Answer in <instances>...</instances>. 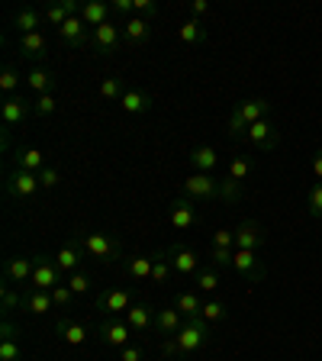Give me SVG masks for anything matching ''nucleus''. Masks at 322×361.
<instances>
[{
  "mask_svg": "<svg viewBox=\"0 0 322 361\" xmlns=\"http://www.w3.org/2000/svg\"><path fill=\"white\" fill-rule=\"evenodd\" d=\"M110 10H113V16H123V23H126L135 16V0H113Z\"/></svg>",
  "mask_w": 322,
  "mask_h": 361,
  "instance_id": "50",
  "label": "nucleus"
},
{
  "mask_svg": "<svg viewBox=\"0 0 322 361\" xmlns=\"http://www.w3.org/2000/svg\"><path fill=\"white\" fill-rule=\"evenodd\" d=\"M120 361H145V345H126V348H120Z\"/></svg>",
  "mask_w": 322,
  "mask_h": 361,
  "instance_id": "53",
  "label": "nucleus"
},
{
  "mask_svg": "<svg viewBox=\"0 0 322 361\" xmlns=\"http://www.w3.org/2000/svg\"><path fill=\"white\" fill-rule=\"evenodd\" d=\"M155 13H158V4H155V0H135V16L151 20Z\"/></svg>",
  "mask_w": 322,
  "mask_h": 361,
  "instance_id": "52",
  "label": "nucleus"
},
{
  "mask_svg": "<svg viewBox=\"0 0 322 361\" xmlns=\"http://www.w3.org/2000/svg\"><path fill=\"white\" fill-rule=\"evenodd\" d=\"M245 139L252 142V149H258V152H274L280 145V129L271 116H264V120H258V123L248 126Z\"/></svg>",
  "mask_w": 322,
  "mask_h": 361,
  "instance_id": "6",
  "label": "nucleus"
},
{
  "mask_svg": "<svg viewBox=\"0 0 322 361\" xmlns=\"http://www.w3.org/2000/svg\"><path fill=\"white\" fill-rule=\"evenodd\" d=\"M151 268H155V255H129L126 258L129 281H151Z\"/></svg>",
  "mask_w": 322,
  "mask_h": 361,
  "instance_id": "31",
  "label": "nucleus"
},
{
  "mask_svg": "<svg viewBox=\"0 0 322 361\" xmlns=\"http://www.w3.org/2000/svg\"><path fill=\"white\" fill-rule=\"evenodd\" d=\"M219 194V178H213V174H190L187 180H184V197H190V200H216Z\"/></svg>",
  "mask_w": 322,
  "mask_h": 361,
  "instance_id": "12",
  "label": "nucleus"
},
{
  "mask_svg": "<svg viewBox=\"0 0 322 361\" xmlns=\"http://www.w3.org/2000/svg\"><path fill=\"white\" fill-rule=\"evenodd\" d=\"M20 326L4 319L0 326V361H23V348H20Z\"/></svg>",
  "mask_w": 322,
  "mask_h": 361,
  "instance_id": "21",
  "label": "nucleus"
},
{
  "mask_svg": "<svg viewBox=\"0 0 322 361\" xmlns=\"http://www.w3.org/2000/svg\"><path fill=\"white\" fill-rule=\"evenodd\" d=\"M306 210L313 219H322V180H316L306 194Z\"/></svg>",
  "mask_w": 322,
  "mask_h": 361,
  "instance_id": "45",
  "label": "nucleus"
},
{
  "mask_svg": "<svg viewBox=\"0 0 322 361\" xmlns=\"http://www.w3.org/2000/svg\"><path fill=\"white\" fill-rule=\"evenodd\" d=\"M233 258H235V248H210V268L223 271V268H233Z\"/></svg>",
  "mask_w": 322,
  "mask_h": 361,
  "instance_id": "44",
  "label": "nucleus"
},
{
  "mask_svg": "<svg viewBox=\"0 0 322 361\" xmlns=\"http://www.w3.org/2000/svg\"><path fill=\"white\" fill-rule=\"evenodd\" d=\"M58 32V42L65 45V49H84V45H90V36H94V30H90L87 23L81 20V16H71V20L61 26V30H55Z\"/></svg>",
  "mask_w": 322,
  "mask_h": 361,
  "instance_id": "9",
  "label": "nucleus"
},
{
  "mask_svg": "<svg viewBox=\"0 0 322 361\" xmlns=\"http://www.w3.org/2000/svg\"><path fill=\"white\" fill-rule=\"evenodd\" d=\"M84 255H87V252H84L81 239L75 235V239L65 242V245H61L52 258H55V264H58L65 274H75V271H84V268H81V264H84Z\"/></svg>",
  "mask_w": 322,
  "mask_h": 361,
  "instance_id": "14",
  "label": "nucleus"
},
{
  "mask_svg": "<svg viewBox=\"0 0 322 361\" xmlns=\"http://www.w3.org/2000/svg\"><path fill=\"white\" fill-rule=\"evenodd\" d=\"M149 39H151L149 20H142V16H132V20L123 23V42H126V45L142 49V45H149Z\"/></svg>",
  "mask_w": 322,
  "mask_h": 361,
  "instance_id": "23",
  "label": "nucleus"
},
{
  "mask_svg": "<svg viewBox=\"0 0 322 361\" xmlns=\"http://www.w3.org/2000/svg\"><path fill=\"white\" fill-rule=\"evenodd\" d=\"M213 245L216 248H235V229H216V233H213Z\"/></svg>",
  "mask_w": 322,
  "mask_h": 361,
  "instance_id": "51",
  "label": "nucleus"
},
{
  "mask_svg": "<svg viewBox=\"0 0 322 361\" xmlns=\"http://www.w3.org/2000/svg\"><path fill=\"white\" fill-rule=\"evenodd\" d=\"M200 319H206L210 326H213V323H223V319H225V303L216 300V297H213V300H203Z\"/></svg>",
  "mask_w": 322,
  "mask_h": 361,
  "instance_id": "40",
  "label": "nucleus"
},
{
  "mask_svg": "<svg viewBox=\"0 0 322 361\" xmlns=\"http://www.w3.org/2000/svg\"><path fill=\"white\" fill-rule=\"evenodd\" d=\"M110 16H113V10H110V4H104V0H90V4H84V10H81V20L87 23L90 30L110 23Z\"/></svg>",
  "mask_w": 322,
  "mask_h": 361,
  "instance_id": "29",
  "label": "nucleus"
},
{
  "mask_svg": "<svg viewBox=\"0 0 322 361\" xmlns=\"http://www.w3.org/2000/svg\"><path fill=\"white\" fill-rule=\"evenodd\" d=\"M123 319L129 323V329H132L135 336H145L149 329H155V310H151L149 303H142V300H135L132 307L126 310Z\"/></svg>",
  "mask_w": 322,
  "mask_h": 361,
  "instance_id": "18",
  "label": "nucleus"
},
{
  "mask_svg": "<svg viewBox=\"0 0 322 361\" xmlns=\"http://www.w3.org/2000/svg\"><path fill=\"white\" fill-rule=\"evenodd\" d=\"M0 303H4V313H13V310H23L26 293L16 290L13 284H4V290H0Z\"/></svg>",
  "mask_w": 322,
  "mask_h": 361,
  "instance_id": "38",
  "label": "nucleus"
},
{
  "mask_svg": "<svg viewBox=\"0 0 322 361\" xmlns=\"http://www.w3.org/2000/svg\"><path fill=\"white\" fill-rule=\"evenodd\" d=\"M0 90H4L7 97H13L16 90H20V71H16V65H7L0 71Z\"/></svg>",
  "mask_w": 322,
  "mask_h": 361,
  "instance_id": "43",
  "label": "nucleus"
},
{
  "mask_svg": "<svg viewBox=\"0 0 322 361\" xmlns=\"http://www.w3.org/2000/svg\"><path fill=\"white\" fill-rule=\"evenodd\" d=\"M165 255H168V262H171L178 278H194L197 271H200V255L187 245H168Z\"/></svg>",
  "mask_w": 322,
  "mask_h": 361,
  "instance_id": "8",
  "label": "nucleus"
},
{
  "mask_svg": "<svg viewBox=\"0 0 322 361\" xmlns=\"http://www.w3.org/2000/svg\"><path fill=\"white\" fill-rule=\"evenodd\" d=\"M78 239H81L84 252H87L90 258H97V262H104V264L123 258V239L120 235H113V233H78Z\"/></svg>",
  "mask_w": 322,
  "mask_h": 361,
  "instance_id": "2",
  "label": "nucleus"
},
{
  "mask_svg": "<svg viewBox=\"0 0 322 361\" xmlns=\"http://www.w3.org/2000/svg\"><path fill=\"white\" fill-rule=\"evenodd\" d=\"M65 284L75 290V297H81V293H90V290H94V278H90L87 271H75V274H68Z\"/></svg>",
  "mask_w": 322,
  "mask_h": 361,
  "instance_id": "42",
  "label": "nucleus"
},
{
  "mask_svg": "<svg viewBox=\"0 0 322 361\" xmlns=\"http://www.w3.org/2000/svg\"><path fill=\"white\" fill-rule=\"evenodd\" d=\"M242 197H245V190H242L239 180H233L229 174H225V178H219V194H216V200H223V203H239Z\"/></svg>",
  "mask_w": 322,
  "mask_h": 361,
  "instance_id": "37",
  "label": "nucleus"
},
{
  "mask_svg": "<svg viewBox=\"0 0 322 361\" xmlns=\"http://www.w3.org/2000/svg\"><path fill=\"white\" fill-rule=\"evenodd\" d=\"M55 332H58V338L71 348H81L90 338V326L81 323V319H71V316H61L58 326H55Z\"/></svg>",
  "mask_w": 322,
  "mask_h": 361,
  "instance_id": "16",
  "label": "nucleus"
},
{
  "mask_svg": "<svg viewBox=\"0 0 322 361\" xmlns=\"http://www.w3.org/2000/svg\"><path fill=\"white\" fill-rule=\"evenodd\" d=\"M120 106L129 116H145V113L151 110V94H145V90H139V87H126Z\"/></svg>",
  "mask_w": 322,
  "mask_h": 361,
  "instance_id": "25",
  "label": "nucleus"
},
{
  "mask_svg": "<svg viewBox=\"0 0 322 361\" xmlns=\"http://www.w3.org/2000/svg\"><path fill=\"white\" fill-rule=\"evenodd\" d=\"M213 336V326L206 323V319H187L184 323V329L178 332V336L165 338V345H161V352L168 355V358H190L194 352H200L206 342H210Z\"/></svg>",
  "mask_w": 322,
  "mask_h": 361,
  "instance_id": "1",
  "label": "nucleus"
},
{
  "mask_svg": "<svg viewBox=\"0 0 322 361\" xmlns=\"http://www.w3.org/2000/svg\"><path fill=\"white\" fill-rule=\"evenodd\" d=\"M10 26H13L20 36L42 32L39 26H45V16H42V10H36V7H20V10H13V13H10Z\"/></svg>",
  "mask_w": 322,
  "mask_h": 361,
  "instance_id": "19",
  "label": "nucleus"
},
{
  "mask_svg": "<svg viewBox=\"0 0 322 361\" xmlns=\"http://www.w3.org/2000/svg\"><path fill=\"white\" fill-rule=\"evenodd\" d=\"M313 174H316V180H322V149H316V155H313Z\"/></svg>",
  "mask_w": 322,
  "mask_h": 361,
  "instance_id": "55",
  "label": "nucleus"
},
{
  "mask_svg": "<svg viewBox=\"0 0 322 361\" xmlns=\"http://www.w3.org/2000/svg\"><path fill=\"white\" fill-rule=\"evenodd\" d=\"M52 293V300H55V310H65V307H71V297H75V290L68 284H58L55 290H49Z\"/></svg>",
  "mask_w": 322,
  "mask_h": 361,
  "instance_id": "49",
  "label": "nucleus"
},
{
  "mask_svg": "<svg viewBox=\"0 0 322 361\" xmlns=\"http://www.w3.org/2000/svg\"><path fill=\"white\" fill-rule=\"evenodd\" d=\"M16 168H23V171H32V174H39L45 168V152H39V149H16Z\"/></svg>",
  "mask_w": 322,
  "mask_h": 361,
  "instance_id": "34",
  "label": "nucleus"
},
{
  "mask_svg": "<svg viewBox=\"0 0 322 361\" xmlns=\"http://www.w3.org/2000/svg\"><path fill=\"white\" fill-rule=\"evenodd\" d=\"M233 271L239 274L245 284H258L264 278V264L255 252H245V248H235V258H233Z\"/></svg>",
  "mask_w": 322,
  "mask_h": 361,
  "instance_id": "11",
  "label": "nucleus"
},
{
  "mask_svg": "<svg viewBox=\"0 0 322 361\" xmlns=\"http://www.w3.org/2000/svg\"><path fill=\"white\" fill-rule=\"evenodd\" d=\"M178 39L184 45H203V42H206V26H203V20H194V16H190V20H184L178 26Z\"/></svg>",
  "mask_w": 322,
  "mask_h": 361,
  "instance_id": "32",
  "label": "nucleus"
},
{
  "mask_svg": "<svg viewBox=\"0 0 322 361\" xmlns=\"http://www.w3.org/2000/svg\"><path fill=\"white\" fill-rule=\"evenodd\" d=\"M32 113V100H26L23 94H13V97H4V104H0V120H4V126L13 129L20 126L26 116Z\"/></svg>",
  "mask_w": 322,
  "mask_h": 361,
  "instance_id": "13",
  "label": "nucleus"
},
{
  "mask_svg": "<svg viewBox=\"0 0 322 361\" xmlns=\"http://www.w3.org/2000/svg\"><path fill=\"white\" fill-rule=\"evenodd\" d=\"M168 219H171L174 229H180V233H190V229H197L200 226V203L190 200V197H174L171 200V210H168Z\"/></svg>",
  "mask_w": 322,
  "mask_h": 361,
  "instance_id": "4",
  "label": "nucleus"
},
{
  "mask_svg": "<svg viewBox=\"0 0 322 361\" xmlns=\"http://www.w3.org/2000/svg\"><path fill=\"white\" fill-rule=\"evenodd\" d=\"M36 271V255H16L4 264V281L7 284H30Z\"/></svg>",
  "mask_w": 322,
  "mask_h": 361,
  "instance_id": "17",
  "label": "nucleus"
},
{
  "mask_svg": "<svg viewBox=\"0 0 322 361\" xmlns=\"http://www.w3.org/2000/svg\"><path fill=\"white\" fill-rule=\"evenodd\" d=\"M39 184H42L45 190H55L61 184V171L58 168H52V165H45L42 171H39Z\"/></svg>",
  "mask_w": 322,
  "mask_h": 361,
  "instance_id": "48",
  "label": "nucleus"
},
{
  "mask_svg": "<svg viewBox=\"0 0 322 361\" xmlns=\"http://www.w3.org/2000/svg\"><path fill=\"white\" fill-rule=\"evenodd\" d=\"M252 171H255V161H252L248 155H235L233 161H229V171L225 174H229L233 180H239V184H245V180L252 178Z\"/></svg>",
  "mask_w": 322,
  "mask_h": 361,
  "instance_id": "36",
  "label": "nucleus"
},
{
  "mask_svg": "<svg viewBox=\"0 0 322 361\" xmlns=\"http://www.w3.org/2000/svg\"><path fill=\"white\" fill-rule=\"evenodd\" d=\"M97 336L106 348H116V352H120V348L132 345L135 332L129 329V323L123 319V316H104V319L97 323Z\"/></svg>",
  "mask_w": 322,
  "mask_h": 361,
  "instance_id": "3",
  "label": "nucleus"
},
{
  "mask_svg": "<svg viewBox=\"0 0 322 361\" xmlns=\"http://www.w3.org/2000/svg\"><path fill=\"white\" fill-rule=\"evenodd\" d=\"M26 84H30V90H36V97H42V94H52L55 84H58V78H55L49 68L36 65L30 75H26Z\"/></svg>",
  "mask_w": 322,
  "mask_h": 361,
  "instance_id": "28",
  "label": "nucleus"
},
{
  "mask_svg": "<svg viewBox=\"0 0 322 361\" xmlns=\"http://www.w3.org/2000/svg\"><path fill=\"white\" fill-rule=\"evenodd\" d=\"M206 13H210V0H194V4H190V16H194V20H203Z\"/></svg>",
  "mask_w": 322,
  "mask_h": 361,
  "instance_id": "54",
  "label": "nucleus"
},
{
  "mask_svg": "<svg viewBox=\"0 0 322 361\" xmlns=\"http://www.w3.org/2000/svg\"><path fill=\"white\" fill-rule=\"evenodd\" d=\"M174 307L180 310L184 319H200V310H203L200 290H180L178 297H174Z\"/></svg>",
  "mask_w": 322,
  "mask_h": 361,
  "instance_id": "30",
  "label": "nucleus"
},
{
  "mask_svg": "<svg viewBox=\"0 0 322 361\" xmlns=\"http://www.w3.org/2000/svg\"><path fill=\"white\" fill-rule=\"evenodd\" d=\"M264 229L255 223V219H242L239 229H235V248H245V252H258L264 245Z\"/></svg>",
  "mask_w": 322,
  "mask_h": 361,
  "instance_id": "20",
  "label": "nucleus"
},
{
  "mask_svg": "<svg viewBox=\"0 0 322 361\" xmlns=\"http://www.w3.org/2000/svg\"><path fill=\"white\" fill-rule=\"evenodd\" d=\"M194 284L200 293H216L219 287H223V274H219L216 268H200L194 274Z\"/></svg>",
  "mask_w": 322,
  "mask_h": 361,
  "instance_id": "35",
  "label": "nucleus"
},
{
  "mask_svg": "<svg viewBox=\"0 0 322 361\" xmlns=\"http://www.w3.org/2000/svg\"><path fill=\"white\" fill-rule=\"evenodd\" d=\"M123 94H126V87H123L120 78H104V81H100V97H104V100H113V104H120Z\"/></svg>",
  "mask_w": 322,
  "mask_h": 361,
  "instance_id": "41",
  "label": "nucleus"
},
{
  "mask_svg": "<svg viewBox=\"0 0 322 361\" xmlns=\"http://www.w3.org/2000/svg\"><path fill=\"white\" fill-rule=\"evenodd\" d=\"M184 323H187V319H184V316H180V310L174 307H165V310H155V332L158 336H178L180 329H184Z\"/></svg>",
  "mask_w": 322,
  "mask_h": 361,
  "instance_id": "22",
  "label": "nucleus"
},
{
  "mask_svg": "<svg viewBox=\"0 0 322 361\" xmlns=\"http://www.w3.org/2000/svg\"><path fill=\"white\" fill-rule=\"evenodd\" d=\"M20 55L30 61H45V55H49V36H45V32L20 36Z\"/></svg>",
  "mask_w": 322,
  "mask_h": 361,
  "instance_id": "24",
  "label": "nucleus"
},
{
  "mask_svg": "<svg viewBox=\"0 0 322 361\" xmlns=\"http://www.w3.org/2000/svg\"><path fill=\"white\" fill-rule=\"evenodd\" d=\"M120 45H123V30H120V23H104V26H97L94 30V36H90V49L100 55H113V52H120Z\"/></svg>",
  "mask_w": 322,
  "mask_h": 361,
  "instance_id": "10",
  "label": "nucleus"
},
{
  "mask_svg": "<svg viewBox=\"0 0 322 361\" xmlns=\"http://www.w3.org/2000/svg\"><path fill=\"white\" fill-rule=\"evenodd\" d=\"M225 129H229V135H233V139H242V135L248 133V123L242 120V113L235 110V106H233V113H229V123H225Z\"/></svg>",
  "mask_w": 322,
  "mask_h": 361,
  "instance_id": "47",
  "label": "nucleus"
},
{
  "mask_svg": "<svg viewBox=\"0 0 322 361\" xmlns=\"http://www.w3.org/2000/svg\"><path fill=\"white\" fill-rule=\"evenodd\" d=\"M65 278L68 274L55 264V258L36 255V271H32V281H30L32 290H55L58 284H65Z\"/></svg>",
  "mask_w": 322,
  "mask_h": 361,
  "instance_id": "7",
  "label": "nucleus"
},
{
  "mask_svg": "<svg viewBox=\"0 0 322 361\" xmlns=\"http://www.w3.org/2000/svg\"><path fill=\"white\" fill-rule=\"evenodd\" d=\"M55 110H58V100L52 94H42V97L32 100V113H39V116H52Z\"/></svg>",
  "mask_w": 322,
  "mask_h": 361,
  "instance_id": "46",
  "label": "nucleus"
},
{
  "mask_svg": "<svg viewBox=\"0 0 322 361\" xmlns=\"http://www.w3.org/2000/svg\"><path fill=\"white\" fill-rule=\"evenodd\" d=\"M187 161L194 165L197 174H213V168L219 165V155L213 145H197V149L187 155Z\"/></svg>",
  "mask_w": 322,
  "mask_h": 361,
  "instance_id": "26",
  "label": "nucleus"
},
{
  "mask_svg": "<svg viewBox=\"0 0 322 361\" xmlns=\"http://www.w3.org/2000/svg\"><path fill=\"white\" fill-rule=\"evenodd\" d=\"M235 110L242 113V120L252 126V123L264 120V116H271V100L268 97H252V100H242V104H235Z\"/></svg>",
  "mask_w": 322,
  "mask_h": 361,
  "instance_id": "27",
  "label": "nucleus"
},
{
  "mask_svg": "<svg viewBox=\"0 0 322 361\" xmlns=\"http://www.w3.org/2000/svg\"><path fill=\"white\" fill-rule=\"evenodd\" d=\"M132 293L129 290H120V287H113V290H104L97 297V310L104 316H126V310L132 307Z\"/></svg>",
  "mask_w": 322,
  "mask_h": 361,
  "instance_id": "15",
  "label": "nucleus"
},
{
  "mask_svg": "<svg viewBox=\"0 0 322 361\" xmlns=\"http://www.w3.org/2000/svg\"><path fill=\"white\" fill-rule=\"evenodd\" d=\"M39 188H42V184H39V174L23 171V168H13V171L7 174V180H4V190H7L10 200H32Z\"/></svg>",
  "mask_w": 322,
  "mask_h": 361,
  "instance_id": "5",
  "label": "nucleus"
},
{
  "mask_svg": "<svg viewBox=\"0 0 322 361\" xmlns=\"http://www.w3.org/2000/svg\"><path fill=\"white\" fill-rule=\"evenodd\" d=\"M23 310L26 313H32V316H42V313H49V310H55V300H52V293L49 290H26V303H23Z\"/></svg>",
  "mask_w": 322,
  "mask_h": 361,
  "instance_id": "33",
  "label": "nucleus"
},
{
  "mask_svg": "<svg viewBox=\"0 0 322 361\" xmlns=\"http://www.w3.org/2000/svg\"><path fill=\"white\" fill-rule=\"evenodd\" d=\"M171 274H174V268H171V262H168V255H165V252H155L151 281H155V284H168V281H171Z\"/></svg>",
  "mask_w": 322,
  "mask_h": 361,
  "instance_id": "39",
  "label": "nucleus"
}]
</instances>
